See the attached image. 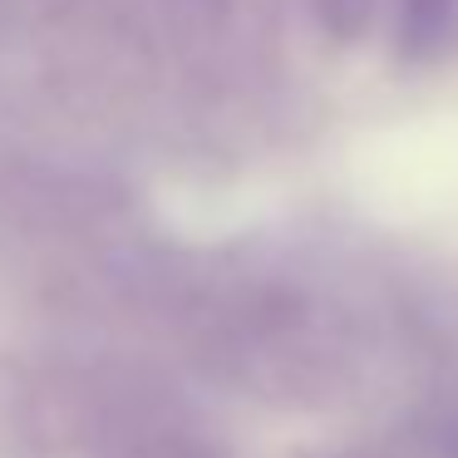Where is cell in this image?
Instances as JSON below:
<instances>
[{"label":"cell","instance_id":"obj_1","mask_svg":"<svg viewBox=\"0 0 458 458\" xmlns=\"http://www.w3.org/2000/svg\"><path fill=\"white\" fill-rule=\"evenodd\" d=\"M399 40L414 60L458 50V0H399Z\"/></svg>","mask_w":458,"mask_h":458}]
</instances>
